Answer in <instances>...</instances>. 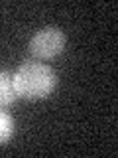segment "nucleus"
I'll return each mask as SVG.
<instances>
[{
	"label": "nucleus",
	"instance_id": "nucleus-1",
	"mask_svg": "<svg viewBox=\"0 0 118 158\" xmlns=\"http://www.w3.org/2000/svg\"><path fill=\"white\" fill-rule=\"evenodd\" d=\"M57 77L53 69L36 59H28L14 73V85L18 97L26 99H41L47 97L55 89Z\"/></svg>",
	"mask_w": 118,
	"mask_h": 158
},
{
	"label": "nucleus",
	"instance_id": "nucleus-2",
	"mask_svg": "<svg viewBox=\"0 0 118 158\" xmlns=\"http://www.w3.org/2000/svg\"><path fill=\"white\" fill-rule=\"evenodd\" d=\"M65 42H67V38H65V32L61 28L47 26V28L37 30L32 36V40L28 44V49L37 59H49V57H55L57 53L63 52Z\"/></svg>",
	"mask_w": 118,
	"mask_h": 158
},
{
	"label": "nucleus",
	"instance_id": "nucleus-3",
	"mask_svg": "<svg viewBox=\"0 0 118 158\" xmlns=\"http://www.w3.org/2000/svg\"><path fill=\"white\" fill-rule=\"evenodd\" d=\"M18 93L16 85H14V75L8 73L6 69H0V109L10 107L16 101Z\"/></svg>",
	"mask_w": 118,
	"mask_h": 158
},
{
	"label": "nucleus",
	"instance_id": "nucleus-4",
	"mask_svg": "<svg viewBox=\"0 0 118 158\" xmlns=\"http://www.w3.org/2000/svg\"><path fill=\"white\" fill-rule=\"evenodd\" d=\"M14 135V121L4 109H0V144L8 142Z\"/></svg>",
	"mask_w": 118,
	"mask_h": 158
}]
</instances>
